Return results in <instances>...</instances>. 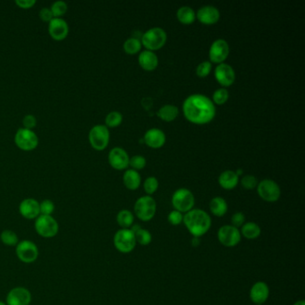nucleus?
Wrapping results in <instances>:
<instances>
[{
    "label": "nucleus",
    "mask_w": 305,
    "mask_h": 305,
    "mask_svg": "<svg viewBox=\"0 0 305 305\" xmlns=\"http://www.w3.org/2000/svg\"><path fill=\"white\" fill-rule=\"evenodd\" d=\"M143 140L148 146L158 149L166 143V135L160 129L151 128L145 133Z\"/></svg>",
    "instance_id": "nucleus-21"
},
{
    "label": "nucleus",
    "mask_w": 305,
    "mask_h": 305,
    "mask_svg": "<svg viewBox=\"0 0 305 305\" xmlns=\"http://www.w3.org/2000/svg\"><path fill=\"white\" fill-rule=\"evenodd\" d=\"M134 234H135L136 242L141 246H148L152 241V235L150 233V231L142 228V227L137 230Z\"/></svg>",
    "instance_id": "nucleus-32"
},
{
    "label": "nucleus",
    "mask_w": 305,
    "mask_h": 305,
    "mask_svg": "<svg viewBox=\"0 0 305 305\" xmlns=\"http://www.w3.org/2000/svg\"><path fill=\"white\" fill-rule=\"evenodd\" d=\"M134 214L132 213L130 210H122L119 211L116 215V222L121 228L128 229L134 225Z\"/></svg>",
    "instance_id": "nucleus-29"
},
{
    "label": "nucleus",
    "mask_w": 305,
    "mask_h": 305,
    "mask_svg": "<svg viewBox=\"0 0 305 305\" xmlns=\"http://www.w3.org/2000/svg\"><path fill=\"white\" fill-rule=\"evenodd\" d=\"M138 61L140 66L146 71H153L159 65L158 56L154 52L150 50L141 52V54L139 55Z\"/></svg>",
    "instance_id": "nucleus-22"
},
{
    "label": "nucleus",
    "mask_w": 305,
    "mask_h": 305,
    "mask_svg": "<svg viewBox=\"0 0 305 305\" xmlns=\"http://www.w3.org/2000/svg\"><path fill=\"white\" fill-rule=\"evenodd\" d=\"M125 186L129 190L135 191L138 189L141 185V174L135 169H128L125 172L123 176Z\"/></svg>",
    "instance_id": "nucleus-24"
},
{
    "label": "nucleus",
    "mask_w": 305,
    "mask_h": 305,
    "mask_svg": "<svg viewBox=\"0 0 305 305\" xmlns=\"http://www.w3.org/2000/svg\"><path fill=\"white\" fill-rule=\"evenodd\" d=\"M215 78L222 86H230L235 80L234 68L227 64L221 63L215 69Z\"/></svg>",
    "instance_id": "nucleus-17"
},
{
    "label": "nucleus",
    "mask_w": 305,
    "mask_h": 305,
    "mask_svg": "<svg viewBox=\"0 0 305 305\" xmlns=\"http://www.w3.org/2000/svg\"><path fill=\"white\" fill-rule=\"evenodd\" d=\"M39 15H40V19L43 21V22H48V23H49L54 18L50 8H41Z\"/></svg>",
    "instance_id": "nucleus-44"
},
{
    "label": "nucleus",
    "mask_w": 305,
    "mask_h": 305,
    "mask_svg": "<svg viewBox=\"0 0 305 305\" xmlns=\"http://www.w3.org/2000/svg\"><path fill=\"white\" fill-rule=\"evenodd\" d=\"M109 130L104 125H97L89 133V141L91 147L96 151H103L109 143Z\"/></svg>",
    "instance_id": "nucleus-8"
},
{
    "label": "nucleus",
    "mask_w": 305,
    "mask_h": 305,
    "mask_svg": "<svg viewBox=\"0 0 305 305\" xmlns=\"http://www.w3.org/2000/svg\"><path fill=\"white\" fill-rule=\"evenodd\" d=\"M1 242L7 246H16L19 242V238L13 230L6 229L0 234Z\"/></svg>",
    "instance_id": "nucleus-30"
},
{
    "label": "nucleus",
    "mask_w": 305,
    "mask_h": 305,
    "mask_svg": "<svg viewBox=\"0 0 305 305\" xmlns=\"http://www.w3.org/2000/svg\"><path fill=\"white\" fill-rule=\"evenodd\" d=\"M210 210L216 217H223L228 210L226 200L222 197H215L210 202Z\"/></svg>",
    "instance_id": "nucleus-25"
},
{
    "label": "nucleus",
    "mask_w": 305,
    "mask_h": 305,
    "mask_svg": "<svg viewBox=\"0 0 305 305\" xmlns=\"http://www.w3.org/2000/svg\"><path fill=\"white\" fill-rule=\"evenodd\" d=\"M0 305H7V303H6V302H4V301H0Z\"/></svg>",
    "instance_id": "nucleus-48"
},
{
    "label": "nucleus",
    "mask_w": 305,
    "mask_h": 305,
    "mask_svg": "<svg viewBox=\"0 0 305 305\" xmlns=\"http://www.w3.org/2000/svg\"><path fill=\"white\" fill-rule=\"evenodd\" d=\"M196 17L202 24L210 25L218 23L220 18V13L215 7L205 6L199 9Z\"/></svg>",
    "instance_id": "nucleus-20"
},
{
    "label": "nucleus",
    "mask_w": 305,
    "mask_h": 305,
    "mask_svg": "<svg viewBox=\"0 0 305 305\" xmlns=\"http://www.w3.org/2000/svg\"><path fill=\"white\" fill-rule=\"evenodd\" d=\"M241 234H242L245 237L249 239V240H254L257 239L261 234H262V229L260 226L254 223V222H247L245 223L243 226L241 227Z\"/></svg>",
    "instance_id": "nucleus-26"
},
{
    "label": "nucleus",
    "mask_w": 305,
    "mask_h": 305,
    "mask_svg": "<svg viewBox=\"0 0 305 305\" xmlns=\"http://www.w3.org/2000/svg\"><path fill=\"white\" fill-rule=\"evenodd\" d=\"M143 187H144V191L146 192V194L151 195V194L156 193V191L158 190L159 181L154 176H150L145 180V182L143 184Z\"/></svg>",
    "instance_id": "nucleus-36"
},
{
    "label": "nucleus",
    "mask_w": 305,
    "mask_h": 305,
    "mask_svg": "<svg viewBox=\"0 0 305 305\" xmlns=\"http://www.w3.org/2000/svg\"><path fill=\"white\" fill-rule=\"evenodd\" d=\"M185 116L191 123L204 125L210 123L216 115V107L212 100L202 94H194L182 104Z\"/></svg>",
    "instance_id": "nucleus-1"
},
{
    "label": "nucleus",
    "mask_w": 305,
    "mask_h": 305,
    "mask_svg": "<svg viewBox=\"0 0 305 305\" xmlns=\"http://www.w3.org/2000/svg\"><path fill=\"white\" fill-rule=\"evenodd\" d=\"M166 41V33L162 28L154 27L143 33L141 42L150 51L162 48Z\"/></svg>",
    "instance_id": "nucleus-3"
},
{
    "label": "nucleus",
    "mask_w": 305,
    "mask_h": 305,
    "mask_svg": "<svg viewBox=\"0 0 305 305\" xmlns=\"http://www.w3.org/2000/svg\"><path fill=\"white\" fill-rule=\"evenodd\" d=\"M48 33L54 40H65L69 33V26L67 21L64 20L63 18L54 17L48 23Z\"/></svg>",
    "instance_id": "nucleus-16"
},
{
    "label": "nucleus",
    "mask_w": 305,
    "mask_h": 305,
    "mask_svg": "<svg viewBox=\"0 0 305 305\" xmlns=\"http://www.w3.org/2000/svg\"><path fill=\"white\" fill-rule=\"evenodd\" d=\"M146 159L141 155H135L129 160V165L133 167V169L136 171L143 169V167L146 166Z\"/></svg>",
    "instance_id": "nucleus-37"
},
{
    "label": "nucleus",
    "mask_w": 305,
    "mask_h": 305,
    "mask_svg": "<svg viewBox=\"0 0 305 305\" xmlns=\"http://www.w3.org/2000/svg\"><path fill=\"white\" fill-rule=\"evenodd\" d=\"M257 191L260 197L268 202H277L281 195L278 185L271 179H264L259 182Z\"/></svg>",
    "instance_id": "nucleus-11"
},
{
    "label": "nucleus",
    "mask_w": 305,
    "mask_h": 305,
    "mask_svg": "<svg viewBox=\"0 0 305 305\" xmlns=\"http://www.w3.org/2000/svg\"><path fill=\"white\" fill-rule=\"evenodd\" d=\"M157 115L166 122H171L178 115V108L174 105H165L159 108Z\"/></svg>",
    "instance_id": "nucleus-27"
},
{
    "label": "nucleus",
    "mask_w": 305,
    "mask_h": 305,
    "mask_svg": "<svg viewBox=\"0 0 305 305\" xmlns=\"http://www.w3.org/2000/svg\"><path fill=\"white\" fill-rule=\"evenodd\" d=\"M229 54V46L226 40L218 39L210 46V59L213 63L221 64L227 58Z\"/></svg>",
    "instance_id": "nucleus-14"
},
{
    "label": "nucleus",
    "mask_w": 305,
    "mask_h": 305,
    "mask_svg": "<svg viewBox=\"0 0 305 305\" xmlns=\"http://www.w3.org/2000/svg\"><path fill=\"white\" fill-rule=\"evenodd\" d=\"M16 4L21 8L29 9L36 4L35 0H16Z\"/></svg>",
    "instance_id": "nucleus-45"
},
{
    "label": "nucleus",
    "mask_w": 305,
    "mask_h": 305,
    "mask_svg": "<svg viewBox=\"0 0 305 305\" xmlns=\"http://www.w3.org/2000/svg\"><path fill=\"white\" fill-rule=\"evenodd\" d=\"M19 212L26 219H36L40 215V202L35 199H24L19 205Z\"/></svg>",
    "instance_id": "nucleus-18"
},
{
    "label": "nucleus",
    "mask_w": 305,
    "mask_h": 305,
    "mask_svg": "<svg viewBox=\"0 0 305 305\" xmlns=\"http://www.w3.org/2000/svg\"><path fill=\"white\" fill-rule=\"evenodd\" d=\"M130 158L125 151L120 147L113 148L108 153V162L112 167L117 170H123L129 166Z\"/></svg>",
    "instance_id": "nucleus-15"
},
{
    "label": "nucleus",
    "mask_w": 305,
    "mask_h": 305,
    "mask_svg": "<svg viewBox=\"0 0 305 305\" xmlns=\"http://www.w3.org/2000/svg\"><path fill=\"white\" fill-rule=\"evenodd\" d=\"M192 245L194 247H197L200 245V239L198 237H194L193 241H192Z\"/></svg>",
    "instance_id": "nucleus-46"
},
{
    "label": "nucleus",
    "mask_w": 305,
    "mask_h": 305,
    "mask_svg": "<svg viewBox=\"0 0 305 305\" xmlns=\"http://www.w3.org/2000/svg\"><path fill=\"white\" fill-rule=\"evenodd\" d=\"M50 10L54 17L61 18V16H64L68 11V4L61 0L55 1L52 4Z\"/></svg>",
    "instance_id": "nucleus-34"
},
{
    "label": "nucleus",
    "mask_w": 305,
    "mask_h": 305,
    "mask_svg": "<svg viewBox=\"0 0 305 305\" xmlns=\"http://www.w3.org/2000/svg\"><path fill=\"white\" fill-rule=\"evenodd\" d=\"M55 210V204L50 200H44L40 203V215L51 216Z\"/></svg>",
    "instance_id": "nucleus-38"
},
{
    "label": "nucleus",
    "mask_w": 305,
    "mask_h": 305,
    "mask_svg": "<svg viewBox=\"0 0 305 305\" xmlns=\"http://www.w3.org/2000/svg\"><path fill=\"white\" fill-rule=\"evenodd\" d=\"M16 146L25 151H33L39 144V138L34 132L26 128H20L15 135Z\"/></svg>",
    "instance_id": "nucleus-9"
},
{
    "label": "nucleus",
    "mask_w": 305,
    "mask_h": 305,
    "mask_svg": "<svg viewBox=\"0 0 305 305\" xmlns=\"http://www.w3.org/2000/svg\"><path fill=\"white\" fill-rule=\"evenodd\" d=\"M123 121V115L118 111H112L107 114L105 118V123L107 127H118Z\"/></svg>",
    "instance_id": "nucleus-33"
},
{
    "label": "nucleus",
    "mask_w": 305,
    "mask_h": 305,
    "mask_svg": "<svg viewBox=\"0 0 305 305\" xmlns=\"http://www.w3.org/2000/svg\"><path fill=\"white\" fill-rule=\"evenodd\" d=\"M17 258L24 263H33L39 257V249L34 242L30 240H23L16 246Z\"/></svg>",
    "instance_id": "nucleus-10"
},
{
    "label": "nucleus",
    "mask_w": 305,
    "mask_h": 305,
    "mask_svg": "<svg viewBox=\"0 0 305 305\" xmlns=\"http://www.w3.org/2000/svg\"><path fill=\"white\" fill-rule=\"evenodd\" d=\"M141 48H142L141 40L133 38V37L126 40L124 43V50L130 55L138 53L141 50Z\"/></svg>",
    "instance_id": "nucleus-31"
},
{
    "label": "nucleus",
    "mask_w": 305,
    "mask_h": 305,
    "mask_svg": "<svg viewBox=\"0 0 305 305\" xmlns=\"http://www.w3.org/2000/svg\"><path fill=\"white\" fill-rule=\"evenodd\" d=\"M270 296V287L265 282H256L251 288L250 297L255 304H263Z\"/></svg>",
    "instance_id": "nucleus-19"
},
{
    "label": "nucleus",
    "mask_w": 305,
    "mask_h": 305,
    "mask_svg": "<svg viewBox=\"0 0 305 305\" xmlns=\"http://www.w3.org/2000/svg\"><path fill=\"white\" fill-rule=\"evenodd\" d=\"M184 224L194 237L200 238L206 234L211 226V218L206 211L193 209L184 216Z\"/></svg>",
    "instance_id": "nucleus-2"
},
{
    "label": "nucleus",
    "mask_w": 305,
    "mask_h": 305,
    "mask_svg": "<svg viewBox=\"0 0 305 305\" xmlns=\"http://www.w3.org/2000/svg\"><path fill=\"white\" fill-rule=\"evenodd\" d=\"M37 234L43 238H52L58 234V223L52 216L40 215L34 224Z\"/></svg>",
    "instance_id": "nucleus-5"
},
{
    "label": "nucleus",
    "mask_w": 305,
    "mask_h": 305,
    "mask_svg": "<svg viewBox=\"0 0 305 305\" xmlns=\"http://www.w3.org/2000/svg\"><path fill=\"white\" fill-rule=\"evenodd\" d=\"M242 187L246 190H253L254 188H256L258 186V180L255 176L252 174H247L246 176H243L241 181Z\"/></svg>",
    "instance_id": "nucleus-39"
},
{
    "label": "nucleus",
    "mask_w": 305,
    "mask_h": 305,
    "mask_svg": "<svg viewBox=\"0 0 305 305\" xmlns=\"http://www.w3.org/2000/svg\"><path fill=\"white\" fill-rule=\"evenodd\" d=\"M211 68H212V65H211L210 61H204V62L200 64L196 68V74H197V76L202 77V78L206 77V76L210 75Z\"/></svg>",
    "instance_id": "nucleus-40"
},
{
    "label": "nucleus",
    "mask_w": 305,
    "mask_h": 305,
    "mask_svg": "<svg viewBox=\"0 0 305 305\" xmlns=\"http://www.w3.org/2000/svg\"><path fill=\"white\" fill-rule=\"evenodd\" d=\"M32 302V293L23 286H16L8 292L7 305H30Z\"/></svg>",
    "instance_id": "nucleus-13"
},
{
    "label": "nucleus",
    "mask_w": 305,
    "mask_h": 305,
    "mask_svg": "<svg viewBox=\"0 0 305 305\" xmlns=\"http://www.w3.org/2000/svg\"><path fill=\"white\" fill-rule=\"evenodd\" d=\"M114 246L115 249L122 254H129L136 246L135 234L130 228H121L114 235Z\"/></svg>",
    "instance_id": "nucleus-7"
},
{
    "label": "nucleus",
    "mask_w": 305,
    "mask_h": 305,
    "mask_svg": "<svg viewBox=\"0 0 305 305\" xmlns=\"http://www.w3.org/2000/svg\"><path fill=\"white\" fill-rule=\"evenodd\" d=\"M157 211V203L150 195L139 198L135 204V213L142 221H150L154 218Z\"/></svg>",
    "instance_id": "nucleus-4"
},
{
    "label": "nucleus",
    "mask_w": 305,
    "mask_h": 305,
    "mask_svg": "<svg viewBox=\"0 0 305 305\" xmlns=\"http://www.w3.org/2000/svg\"><path fill=\"white\" fill-rule=\"evenodd\" d=\"M218 182L222 188L226 190H232L237 186L239 182V176L234 171H224L218 177Z\"/></svg>",
    "instance_id": "nucleus-23"
},
{
    "label": "nucleus",
    "mask_w": 305,
    "mask_h": 305,
    "mask_svg": "<svg viewBox=\"0 0 305 305\" xmlns=\"http://www.w3.org/2000/svg\"><path fill=\"white\" fill-rule=\"evenodd\" d=\"M23 125H24V128L32 130V128H34L37 125V119L33 115H26L23 118Z\"/></svg>",
    "instance_id": "nucleus-43"
},
{
    "label": "nucleus",
    "mask_w": 305,
    "mask_h": 305,
    "mask_svg": "<svg viewBox=\"0 0 305 305\" xmlns=\"http://www.w3.org/2000/svg\"><path fill=\"white\" fill-rule=\"evenodd\" d=\"M168 222L173 226H178L180 224H182L184 220V215L181 212H179L177 210H173L171 211L168 217H167Z\"/></svg>",
    "instance_id": "nucleus-41"
},
{
    "label": "nucleus",
    "mask_w": 305,
    "mask_h": 305,
    "mask_svg": "<svg viewBox=\"0 0 305 305\" xmlns=\"http://www.w3.org/2000/svg\"><path fill=\"white\" fill-rule=\"evenodd\" d=\"M293 305H305V301L303 300H300V301H296Z\"/></svg>",
    "instance_id": "nucleus-47"
},
{
    "label": "nucleus",
    "mask_w": 305,
    "mask_h": 305,
    "mask_svg": "<svg viewBox=\"0 0 305 305\" xmlns=\"http://www.w3.org/2000/svg\"><path fill=\"white\" fill-rule=\"evenodd\" d=\"M228 98H229V93L227 90L225 88H220L213 93L212 102L218 104V105H222V104L226 103V101L228 100Z\"/></svg>",
    "instance_id": "nucleus-35"
},
{
    "label": "nucleus",
    "mask_w": 305,
    "mask_h": 305,
    "mask_svg": "<svg viewBox=\"0 0 305 305\" xmlns=\"http://www.w3.org/2000/svg\"><path fill=\"white\" fill-rule=\"evenodd\" d=\"M246 223V216L242 212H236L231 218V225L239 229Z\"/></svg>",
    "instance_id": "nucleus-42"
},
{
    "label": "nucleus",
    "mask_w": 305,
    "mask_h": 305,
    "mask_svg": "<svg viewBox=\"0 0 305 305\" xmlns=\"http://www.w3.org/2000/svg\"><path fill=\"white\" fill-rule=\"evenodd\" d=\"M195 203L193 193L187 188H180L175 191L172 196V204L174 210L181 213H187L193 210Z\"/></svg>",
    "instance_id": "nucleus-6"
},
{
    "label": "nucleus",
    "mask_w": 305,
    "mask_h": 305,
    "mask_svg": "<svg viewBox=\"0 0 305 305\" xmlns=\"http://www.w3.org/2000/svg\"><path fill=\"white\" fill-rule=\"evenodd\" d=\"M240 230L232 226H222L218 231V239L222 246L226 247H234L241 242Z\"/></svg>",
    "instance_id": "nucleus-12"
},
{
    "label": "nucleus",
    "mask_w": 305,
    "mask_h": 305,
    "mask_svg": "<svg viewBox=\"0 0 305 305\" xmlns=\"http://www.w3.org/2000/svg\"><path fill=\"white\" fill-rule=\"evenodd\" d=\"M176 16L179 22L184 24H193L196 19V14L194 13V9L187 6L179 8Z\"/></svg>",
    "instance_id": "nucleus-28"
}]
</instances>
